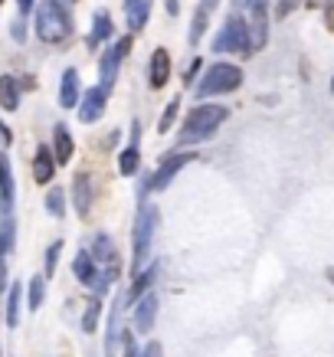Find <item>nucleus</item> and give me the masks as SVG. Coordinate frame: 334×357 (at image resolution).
Masks as SVG:
<instances>
[{"mask_svg": "<svg viewBox=\"0 0 334 357\" xmlns=\"http://www.w3.org/2000/svg\"><path fill=\"white\" fill-rule=\"evenodd\" d=\"M229 119V112L223 105H197L187 119H183L181 128V144H197V141L213 138L216 128Z\"/></svg>", "mask_w": 334, "mask_h": 357, "instance_id": "f257e3e1", "label": "nucleus"}, {"mask_svg": "<svg viewBox=\"0 0 334 357\" xmlns=\"http://www.w3.org/2000/svg\"><path fill=\"white\" fill-rule=\"evenodd\" d=\"M73 33V17L59 0H43L36 7V36L43 43H63Z\"/></svg>", "mask_w": 334, "mask_h": 357, "instance_id": "f03ea898", "label": "nucleus"}, {"mask_svg": "<svg viewBox=\"0 0 334 357\" xmlns=\"http://www.w3.org/2000/svg\"><path fill=\"white\" fill-rule=\"evenodd\" d=\"M243 86V69L229 63H213L206 69V76L197 82V98H210V96H227L236 92Z\"/></svg>", "mask_w": 334, "mask_h": 357, "instance_id": "7ed1b4c3", "label": "nucleus"}, {"mask_svg": "<svg viewBox=\"0 0 334 357\" xmlns=\"http://www.w3.org/2000/svg\"><path fill=\"white\" fill-rule=\"evenodd\" d=\"M213 53H249V26L236 10L229 13L223 30L216 33Z\"/></svg>", "mask_w": 334, "mask_h": 357, "instance_id": "20e7f679", "label": "nucleus"}, {"mask_svg": "<svg viewBox=\"0 0 334 357\" xmlns=\"http://www.w3.org/2000/svg\"><path fill=\"white\" fill-rule=\"evenodd\" d=\"M158 223H161L158 206H144V210L138 213V220H135V259H131L135 269H141L144 259H148V252H151V239H154V233H158Z\"/></svg>", "mask_w": 334, "mask_h": 357, "instance_id": "39448f33", "label": "nucleus"}, {"mask_svg": "<svg viewBox=\"0 0 334 357\" xmlns=\"http://www.w3.org/2000/svg\"><path fill=\"white\" fill-rule=\"evenodd\" d=\"M194 158H197L194 151H174V154H167V158L161 161V167H158V171H154V177H151V190H164V187L177 177V171H181L183 164H190Z\"/></svg>", "mask_w": 334, "mask_h": 357, "instance_id": "423d86ee", "label": "nucleus"}, {"mask_svg": "<svg viewBox=\"0 0 334 357\" xmlns=\"http://www.w3.org/2000/svg\"><path fill=\"white\" fill-rule=\"evenodd\" d=\"M131 50V36H125V40H119V43L112 46V50H105V56H102V63H98V73H102V86H112L115 82V76H119V66L121 59L128 56Z\"/></svg>", "mask_w": 334, "mask_h": 357, "instance_id": "0eeeda50", "label": "nucleus"}, {"mask_svg": "<svg viewBox=\"0 0 334 357\" xmlns=\"http://www.w3.org/2000/svg\"><path fill=\"white\" fill-rule=\"evenodd\" d=\"M73 200H76L79 217L89 220L92 204H96V177L92 174H76V181H73Z\"/></svg>", "mask_w": 334, "mask_h": 357, "instance_id": "6e6552de", "label": "nucleus"}, {"mask_svg": "<svg viewBox=\"0 0 334 357\" xmlns=\"http://www.w3.org/2000/svg\"><path fill=\"white\" fill-rule=\"evenodd\" d=\"M105 102H108V89L105 86H96L89 89L86 96L79 98V121H98L102 112H105Z\"/></svg>", "mask_w": 334, "mask_h": 357, "instance_id": "1a4fd4ad", "label": "nucleus"}, {"mask_svg": "<svg viewBox=\"0 0 334 357\" xmlns=\"http://www.w3.org/2000/svg\"><path fill=\"white\" fill-rule=\"evenodd\" d=\"M154 318H158V295L154 292H144L135 305V328H138L141 335H148L154 328Z\"/></svg>", "mask_w": 334, "mask_h": 357, "instance_id": "9d476101", "label": "nucleus"}, {"mask_svg": "<svg viewBox=\"0 0 334 357\" xmlns=\"http://www.w3.org/2000/svg\"><path fill=\"white\" fill-rule=\"evenodd\" d=\"M56 174V158H53V148H46L40 144L36 154H33V177H36V184H50Z\"/></svg>", "mask_w": 334, "mask_h": 357, "instance_id": "9b49d317", "label": "nucleus"}, {"mask_svg": "<svg viewBox=\"0 0 334 357\" xmlns=\"http://www.w3.org/2000/svg\"><path fill=\"white\" fill-rule=\"evenodd\" d=\"M246 26H249V53H256V50H262L266 36H269V20H266V7H256V10H252V20H249Z\"/></svg>", "mask_w": 334, "mask_h": 357, "instance_id": "f8f14e48", "label": "nucleus"}, {"mask_svg": "<svg viewBox=\"0 0 334 357\" xmlns=\"http://www.w3.org/2000/svg\"><path fill=\"white\" fill-rule=\"evenodd\" d=\"M148 76H151V89L167 86V79H171V56H167V50H154L151 53V69H148Z\"/></svg>", "mask_w": 334, "mask_h": 357, "instance_id": "ddd939ff", "label": "nucleus"}, {"mask_svg": "<svg viewBox=\"0 0 334 357\" xmlns=\"http://www.w3.org/2000/svg\"><path fill=\"white\" fill-rule=\"evenodd\" d=\"M216 3L220 0H200L197 3V10H194V23H190V43H200L204 40V33H206V20H210V13L216 10Z\"/></svg>", "mask_w": 334, "mask_h": 357, "instance_id": "4468645a", "label": "nucleus"}, {"mask_svg": "<svg viewBox=\"0 0 334 357\" xmlns=\"http://www.w3.org/2000/svg\"><path fill=\"white\" fill-rule=\"evenodd\" d=\"M151 7L154 0H125V17H128V30H141L144 23H148V17H151Z\"/></svg>", "mask_w": 334, "mask_h": 357, "instance_id": "2eb2a0df", "label": "nucleus"}, {"mask_svg": "<svg viewBox=\"0 0 334 357\" xmlns=\"http://www.w3.org/2000/svg\"><path fill=\"white\" fill-rule=\"evenodd\" d=\"M0 210H3V213L13 210V174H10L7 154H0Z\"/></svg>", "mask_w": 334, "mask_h": 357, "instance_id": "dca6fc26", "label": "nucleus"}, {"mask_svg": "<svg viewBox=\"0 0 334 357\" xmlns=\"http://www.w3.org/2000/svg\"><path fill=\"white\" fill-rule=\"evenodd\" d=\"M59 105H63V109H76V105H79V73H76V69H66V73H63Z\"/></svg>", "mask_w": 334, "mask_h": 357, "instance_id": "f3484780", "label": "nucleus"}, {"mask_svg": "<svg viewBox=\"0 0 334 357\" xmlns=\"http://www.w3.org/2000/svg\"><path fill=\"white\" fill-rule=\"evenodd\" d=\"M92 259H96V266H119V252H115V243L102 233V236H96V243H92Z\"/></svg>", "mask_w": 334, "mask_h": 357, "instance_id": "a211bd4d", "label": "nucleus"}, {"mask_svg": "<svg viewBox=\"0 0 334 357\" xmlns=\"http://www.w3.org/2000/svg\"><path fill=\"white\" fill-rule=\"evenodd\" d=\"M0 105L7 112H17L20 105V82L13 76H0Z\"/></svg>", "mask_w": 334, "mask_h": 357, "instance_id": "6ab92c4d", "label": "nucleus"}, {"mask_svg": "<svg viewBox=\"0 0 334 357\" xmlns=\"http://www.w3.org/2000/svg\"><path fill=\"white\" fill-rule=\"evenodd\" d=\"M73 272H76L79 282H86V285H96V259H92V252H76V262H73Z\"/></svg>", "mask_w": 334, "mask_h": 357, "instance_id": "aec40b11", "label": "nucleus"}, {"mask_svg": "<svg viewBox=\"0 0 334 357\" xmlns=\"http://www.w3.org/2000/svg\"><path fill=\"white\" fill-rule=\"evenodd\" d=\"M53 154H56V164H66L73 158V138H69L66 125H56L53 131Z\"/></svg>", "mask_w": 334, "mask_h": 357, "instance_id": "412c9836", "label": "nucleus"}, {"mask_svg": "<svg viewBox=\"0 0 334 357\" xmlns=\"http://www.w3.org/2000/svg\"><path fill=\"white\" fill-rule=\"evenodd\" d=\"M112 36V17H108V10H96V17H92V33H89V43L96 46L102 43V40H108Z\"/></svg>", "mask_w": 334, "mask_h": 357, "instance_id": "4be33fe9", "label": "nucleus"}, {"mask_svg": "<svg viewBox=\"0 0 334 357\" xmlns=\"http://www.w3.org/2000/svg\"><path fill=\"white\" fill-rule=\"evenodd\" d=\"M138 164H141L138 144H128V148L119 154V171H121V177H131V174H138Z\"/></svg>", "mask_w": 334, "mask_h": 357, "instance_id": "5701e85b", "label": "nucleus"}, {"mask_svg": "<svg viewBox=\"0 0 334 357\" xmlns=\"http://www.w3.org/2000/svg\"><path fill=\"white\" fill-rule=\"evenodd\" d=\"M26 289H30L26 308H30V312H40V305H43V295H46V282H43V275H33Z\"/></svg>", "mask_w": 334, "mask_h": 357, "instance_id": "b1692460", "label": "nucleus"}, {"mask_svg": "<svg viewBox=\"0 0 334 357\" xmlns=\"http://www.w3.org/2000/svg\"><path fill=\"white\" fill-rule=\"evenodd\" d=\"M20 298H23V289L10 285V298H7V325L10 328L20 325Z\"/></svg>", "mask_w": 334, "mask_h": 357, "instance_id": "393cba45", "label": "nucleus"}, {"mask_svg": "<svg viewBox=\"0 0 334 357\" xmlns=\"http://www.w3.org/2000/svg\"><path fill=\"white\" fill-rule=\"evenodd\" d=\"M154 279H158V269H154V266H151V269H144V272H141V275H138V282L131 285V292H128V298H131V302H138L141 295H144V292H148V289H151V282H154Z\"/></svg>", "mask_w": 334, "mask_h": 357, "instance_id": "a878e982", "label": "nucleus"}, {"mask_svg": "<svg viewBox=\"0 0 334 357\" xmlns=\"http://www.w3.org/2000/svg\"><path fill=\"white\" fill-rule=\"evenodd\" d=\"M13 233H17V227H13V220L10 217H3V223H0V259L10 252L13 246Z\"/></svg>", "mask_w": 334, "mask_h": 357, "instance_id": "bb28decb", "label": "nucleus"}, {"mask_svg": "<svg viewBox=\"0 0 334 357\" xmlns=\"http://www.w3.org/2000/svg\"><path fill=\"white\" fill-rule=\"evenodd\" d=\"M46 210H50V213H53L56 220H59V217L66 213V194L59 190V187H53V190L46 194Z\"/></svg>", "mask_w": 334, "mask_h": 357, "instance_id": "cd10ccee", "label": "nucleus"}, {"mask_svg": "<svg viewBox=\"0 0 334 357\" xmlns=\"http://www.w3.org/2000/svg\"><path fill=\"white\" fill-rule=\"evenodd\" d=\"M177 112H181V98L167 102V109H164L161 121H158V131H171L174 128V119H177Z\"/></svg>", "mask_w": 334, "mask_h": 357, "instance_id": "c85d7f7f", "label": "nucleus"}, {"mask_svg": "<svg viewBox=\"0 0 334 357\" xmlns=\"http://www.w3.org/2000/svg\"><path fill=\"white\" fill-rule=\"evenodd\" d=\"M98 312H102V305H98V298H92L89 302V308H86V318H82V331H96V325H98Z\"/></svg>", "mask_w": 334, "mask_h": 357, "instance_id": "c756f323", "label": "nucleus"}, {"mask_svg": "<svg viewBox=\"0 0 334 357\" xmlns=\"http://www.w3.org/2000/svg\"><path fill=\"white\" fill-rule=\"evenodd\" d=\"M59 252H63V243L56 239L53 246L46 249V272H50V275H53V272H56V266H59Z\"/></svg>", "mask_w": 334, "mask_h": 357, "instance_id": "7c9ffc66", "label": "nucleus"}, {"mask_svg": "<svg viewBox=\"0 0 334 357\" xmlns=\"http://www.w3.org/2000/svg\"><path fill=\"white\" fill-rule=\"evenodd\" d=\"M200 59H194V63H190V69H187V76H183V86H194V79H197V73H200Z\"/></svg>", "mask_w": 334, "mask_h": 357, "instance_id": "2f4dec72", "label": "nucleus"}, {"mask_svg": "<svg viewBox=\"0 0 334 357\" xmlns=\"http://www.w3.org/2000/svg\"><path fill=\"white\" fill-rule=\"evenodd\" d=\"M239 10H256V7H266V0H236Z\"/></svg>", "mask_w": 334, "mask_h": 357, "instance_id": "473e14b6", "label": "nucleus"}, {"mask_svg": "<svg viewBox=\"0 0 334 357\" xmlns=\"http://www.w3.org/2000/svg\"><path fill=\"white\" fill-rule=\"evenodd\" d=\"M141 357H164V351H161V344H158V341H151V344L141 351Z\"/></svg>", "mask_w": 334, "mask_h": 357, "instance_id": "72a5a7b5", "label": "nucleus"}, {"mask_svg": "<svg viewBox=\"0 0 334 357\" xmlns=\"http://www.w3.org/2000/svg\"><path fill=\"white\" fill-rule=\"evenodd\" d=\"M10 128H7V125H3V121H0V148H7V144H10Z\"/></svg>", "mask_w": 334, "mask_h": 357, "instance_id": "f704fd0d", "label": "nucleus"}, {"mask_svg": "<svg viewBox=\"0 0 334 357\" xmlns=\"http://www.w3.org/2000/svg\"><path fill=\"white\" fill-rule=\"evenodd\" d=\"M125 357H141L138 347H135V337H131V335H128V344H125Z\"/></svg>", "mask_w": 334, "mask_h": 357, "instance_id": "c9c22d12", "label": "nucleus"}, {"mask_svg": "<svg viewBox=\"0 0 334 357\" xmlns=\"http://www.w3.org/2000/svg\"><path fill=\"white\" fill-rule=\"evenodd\" d=\"M13 40H26V30H23V23H13Z\"/></svg>", "mask_w": 334, "mask_h": 357, "instance_id": "e433bc0d", "label": "nucleus"}, {"mask_svg": "<svg viewBox=\"0 0 334 357\" xmlns=\"http://www.w3.org/2000/svg\"><path fill=\"white\" fill-rule=\"evenodd\" d=\"M324 23H328V30L334 33V3L328 7V10H324Z\"/></svg>", "mask_w": 334, "mask_h": 357, "instance_id": "4c0bfd02", "label": "nucleus"}, {"mask_svg": "<svg viewBox=\"0 0 334 357\" xmlns=\"http://www.w3.org/2000/svg\"><path fill=\"white\" fill-rule=\"evenodd\" d=\"M33 3H36V0H17V7H20L23 13H30V10H33Z\"/></svg>", "mask_w": 334, "mask_h": 357, "instance_id": "58836bf2", "label": "nucleus"}, {"mask_svg": "<svg viewBox=\"0 0 334 357\" xmlns=\"http://www.w3.org/2000/svg\"><path fill=\"white\" fill-rule=\"evenodd\" d=\"M7 285V266H3V259H0V289Z\"/></svg>", "mask_w": 334, "mask_h": 357, "instance_id": "ea45409f", "label": "nucleus"}, {"mask_svg": "<svg viewBox=\"0 0 334 357\" xmlns=\"http://www.w3.org/2000/svg\"><path fill=\"white\" fill-rule=\"evenodd\" d=\"M308 3H312V7H331L334 0H308Z\"/></svg>", "mask_w": 334, "mask_h": 357, "instance_id": "a19ab883", "label": "nucleus"}, {"mask_svg": "<svg viewBox=\"0 0 334 357\" xmlns=\"http://www.w3.org/2000/svg\"><path fill=\"white\" fill-rule=\"evenodd\" d=\"M328 279H331V282H334V266H331V269H328Z\"/></svg>", "mask_w": 334, "mask_h": 357, "instance_id": "79ce46f5", "label": "nucleus"}, {"mask_svg": "<svg viewBox=\"0 0 334 357\" xmlns=\"http://www.w3.org/2000/svg\"><path fill=\"white\" fill-rule=\"evenodd\" d=\"M59 3H73V0H59Z\"/></svg>", "mask_w": 334, "mask_h": 357, "instance_id": "37998d69", "label": "nucleus"}, {"mask_svg": "<svg viewBox=\"0 0 334 357\" xmlns=\"http://www.w3.org/2000/svg\"><path fill=\"white\" fill-rule=\"evenodd\" d=\"M331 89H334V82H331Z\"/></svg>", "mask_w": 334, "mask_h": 357, "instance_id": "c03bdc74", "label": "nucleus"}, {"mask_svg": "<svg viewBox=\"0 0 334 357\" xmlns=\"http://www.w3.org/2000/svg\"><path fill=\"white\" fill-rule=\"evenodd\" d=\"M0 3H3V0H0Z\"/></svg>", "mask_w": 334, "mask_h": 357, "instance_id": "a18cd8bd", "label": "nucleus"}]
</instances>
